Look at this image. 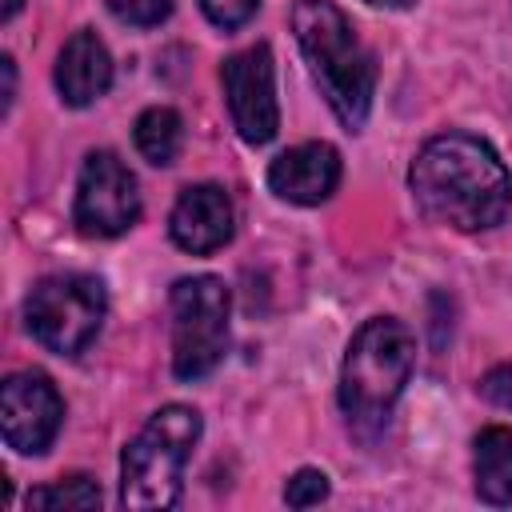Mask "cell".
I'll return each mask as SVG.
<instances>
[{
	"label": "cell",
	"mask_w": 512,
	"mask_h": 512,
	"mask_svg": "<svg viewBox=\"0 0 512 512\" xmlns=\"http://www.w3.org/2000/svg\"><path fill=\"white\" fill-rule=\"evenodd\" d=\"M412 196L420 212L456 232H480L508 216L512 208V176L504 160L468 132L432 136L408 172Z\"/></svg>",
	"instance_id": "1"
},
{
	"label": "cell",
	"mask_w": 512,
	"mask_h": 512,
	"mask_svg": "<svg viewBox=\"0 0 512 512\" xmlns=\"http://www.w3.org/2000/svg\"><path fill=\"white\" fill-rule=\"evenodd\" d=\"M292 32L328 108L348 132L364 128L376 92V60L356 36L352 20L332 0H296Z\"/></svg>",
	"instance_id": "2"
},
{
	"label": "cell",
	"mask_w": 512,
	"mask_h": 512,
	"mask_svg": "<svg viewBox=\"0 0 512 512\" xmlns=\"http://www.w3.org/2000/svg\"><path fill=\"white\" fill-rule=\"evenodd\" d=\"M416 364V336L392 316L368 320L340 364V408L356 428H380Z\"/></svg>",
	"instance_id": "3"
},
{
	"label": "cell",
	"mask_w": 512,
	"mask_h": 512,
	"mask_svg": "<svg viewBox=\"0 0 512 512\" xmlns=\"http://www.w3.org/2000/svg\"><path fill=\"white\" fill-rule=\"evenodd\" d=\"M200 412L188 404L160 408L120 456L124 508H172L184 488L188 456L200 440Z\"/></svg>",
	"instance_id": "4"
},
{
	"label": "cell",
	"mask_w": 512,
	"mask_h": 512,
	"mask_svg": "<svg viewBox=\"0 0 512 512\" xmlns=\"http://www.w3.org/2000/svg\"><path fill=\"white\" fill-rule=\"evenodd\" d=\"M104 312H108L104 284L96 276H84V272L44 276L28 292V304H24L32 336L48 352H60V356L84 352L96 340V332L104 324Z\"/></svg>",
	"instance_id": "5"
},
{
	"label": "cell",
	"mask_w": 512,
	"mask_h": 512,
	"mask_svg": "<svg viewBox=\"0 0 512 512\" xmlns=\"http://www.w3.org/2000/svg\"><path fill=\"white\" fill-rule=\"evenodd\" d=\"M228 348V288L220 276H184L172 284V372L208 376Z\"/></svg>",
	"instance_id": "6"
},
{
	"label": "cell",
	"mask_w": 512,
	"mask_h": 512,
	"mask_svg": "<svg viewBox=\"0 0 512 512\" xmlns=\"http://www.w3.org/2000/svg\"><path fill=\"white\" fill-rule=\"evenodd\" d=\"M76 228L84 236H120L140 220L136 176L116 152H88L76 180Z\"/></svg>",
	"instance_id": "7"
},
{
	"label": "cell",
	"mask_w": 512,
	"mask_h": 512,
	"mask_svg": "<svg viewBox=\"0 0 512 512\" xmlns=\"http://www.w3.org/2000/svg\"><path fill=\"white\" fill-rule=\"evenodd\" d=\"M224 96L232 124L244 144H268L280 128L276 108V76H272V52L268 44H252L224 60Z\"/></svg>",
	"instance_id": "8"
},
{
	"label": "cell",
	"mask_w": 512,
	"mask_h": 512,
	"mask_svg": "<svg viewBox=\"0 0 512 512\" xmlns=\"http://www.w3.org/2000/svg\"><path fill=\"white\" fill-rule=\"evenodd\" d=\"M64 420V400L44 372H16L0 388V428L8 448L36 456L44 452Z\"/></svg>",
	"instance_id": "9"
},
{
	"label": "cell",
	"mask_w": 512,
	"mask_h": 512,
	"mask_svg": "<svg viewBox=\"0 0 512 512\" xmlns=\"http://www.w3.org/2000/svg\"><path fill=\"white\" fill-rule=\"evenodd\" d=\"M340 184V152L324 140L288 148L268 168V188L288 204H320Z\"/></svg>",
	"instance_id": "10"
},
{
	"label": "cell",
	"mask_w": 512,
	"mask_h": 512,
	"mask_svg": "<svg viewBox=\"0 0 512 512\" xmlns=\"http://www.w3.org/2000/svg\"><path fill=\"white\" fill-rule=\"evenodd\" d=\"M168 232H172L176 248H184L192 256L216 252L232 236V200H228V192L216 188V184L184 188L172 216H168Z\"/></svg>",
	"instance_id": "11"
},
{
	"label": "cell",
	"mask_w": 512,
	"mask_h": 512,
	"mask_svg": "<svg viewBox=\"0 0 512 512\" xmlns=\"http://www.w3.org/2000/svg\"><path fill=\"white\" fill-rule=\"evenodd\" d=\"M112 84V56L104 48V40L96 32H76L56 60V88L60 100L72 108H84L92 100H100Z\"/></svg>",
	"instance_id": "12"
},
{
	"label": "cell",
	"mask_w": 512,
	"mask_h": 512,
	"mask_svg": "<svg viewBox=\"0 0 512 512\" xmlns=\"http://www.w3.org/2000/svg\"><path fill=\"white\" fill-rule=\"evenodd\" d=\"M472 448L476 496L484 504H512V428L488 424Z\"/></svg>",
	"instance_id": "13"
},
{
	"label": "cell",
	"mask_w": 512,
	"mask_h": 512,
	"mask_svg": "<svg viewBox=\"0 0 512 512\" xmlns=\"http://www.w3.org/2000/svg\"><path fill=\"white\" fill-rule=\"evenodd\" d=\"M136 148H140V156L148 160V164H172L176 160V152H180V140H184V124H180V116L172 112V108H148V112H140V120H136Z\"/></svg>",
	"instance_id": "14"
},
{
	"label": "cell",
	"mask_w": 512,
	"mask_h": 512,
	"mask_svg": "<svg viewBox=\"0 0 512 512\" xmlns=\"http://www.w3.org/2000/svg\"><path fill=\"white\" fill-rule=\"evenodd\" d=\"M28 508H48V512H84V508H100V484L88 476H64L56 484L32 488L28 492Z\"/></svg>",
	"instance_id": "15"
},
{
	"label": "cell",
	"mask_w": 512,
	"mask_h": 512,
	"mask_svg": "<svg viewBox=\"0 0 512 512\" xmlns=\"http://www.w3.org/2000/svg\"><path fill=\"white\" fill-rule=\"evenodd\" d=\"M112 16L132 24V28H152L160 20H168L172 12V0H108Z\"/></svg>",
	"instance_id": "16"
},
{
	"label": "cell",
	"mask_w": 512,
	"mask_h": 512,
	"mask_svg": "<svg viewBox=\"0 0 512 512\" xmlns=\"http://www.w3.org/2000/svg\"><path fill=\"white\" fill-rule=\"evenodd\" d=\"M328 496V476L320 472V468H300L288 484H284V500L292 504V508H312V504H320Z\"/></svg>",
	"instance_id": "17"
},
{
	"label": "cell",
	"mask_w": 512,
	"mask_h": 512,
	"mask_svg": "<svg viewBox=\"0 0 512 512\" xmlns=\"http://www.w3.org/2000/svg\"><path fill=\"white\" fill-rule=\"evenodd\" d=\"M256 4H260V0H200L204 16H208L216 28H224V32H232V28L248 24V20H252V12H256Z\"/></svg>",
	"instance_id": "18"
},
{
	"label": "cell",
	"mask_w": 512,
	"mask_h": 512,
	"mask_svg": "<svg viewBox=\"0 0 512 512\" xmlns=\"http://www.w3.org/2000/svg\"><path fill=\"white\" fill-rule=\"evenodd\" d=\"M480 396H484L488 404L512 412V360H508V364H496L492 372H484V380H480Z\"/></svg>",
	"instance_id": "19"
},
{
	"label": "cell",
	"mask_w": 512,
	"mask_h": 512,
	"mask_svg": "<svg viewBox=\"0 0 512 512\" xmlns=\"http://www.w3.org/2000/svg\"><path fill=\"white\" fill-rule=\"evenodd\" d=\"M0 72H4V104H0V112H8L12 96H16V64H12V56L0 60Z\"/></svg>",
	"instance_id": "20"
},
{
	"label": "cell",
	"mask_w": 512,
	"mask_h": 512,
	"mask_svg": "<svg viewBox=\"0 0 512 512\" xmlns=\"http://www.w3.org/2000/svg\"><path fill=\"white\" fill-rule=\"evenodd\" d=\"M364 4H372V8H412L416 0H364Z\"/></svg>",
	"instance_id": "21"
},
{
	"label": "cell",
	"mask_w": 512,
	"mask_h": 512,
	"mask_svg": "<svg viewBox=\"0 0 512 512\" xmlns=\"http://www.w3.org/2000/svg\"><path fill=\"white\" fill-rule=\"evenodd\" d=\"M20 4H24V0H4V8H0V20H12V16L20 12Z\"/></svg>",
	"instance_id": "22"
}]
</instances>
